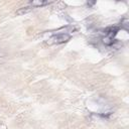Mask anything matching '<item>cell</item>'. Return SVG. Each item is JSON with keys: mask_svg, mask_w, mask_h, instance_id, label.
<instances>
[{"mask_svg": "<svg viewBox=\"0 0 129 129\" xmlns=\"http://www.w3.org/2000/svg\"><path fill=\"white\" fill-rule=\"evenodd\" d=\"M71 38V35L68 32H58L56 34H53L47 39L48 44H60L63 42H67Z\"/></svg>", "mask_w": 129, "mask_h": 129, "instance_id": "obj_1", "label": "cell"}, {"mask_svg": "<svg viewBox=\"0 0 129 129\" xmlns=\"http://www.w3.org/2000/svg\"><path fill=\"white\" fill-rule=\"evenodd\" d=\"M50 2H48V1H40V0H38V1H31V2H29V5L31 6V7H41V6H44V5H48Z\"/></svg>", "mask_w": 129, "mask_h": 129, "instance_id": "obj_2", "label": "cell"}, {"mask_svg": "<svg viewBox=\"0 0 129 129\" xmlns=\"http://www.w3.org/2000/svg\"><path fill=\"white\" fill-rule=\"evenodd\" d=\"M102 41H103V43H104L105 45L110 46V45H112V44L115 42V39H114V37H111V36L105 35V36L102 38Z\"/></svg>", "mask_w": 129, "mask_h": 129, "instance_id": "obj_3", "label": "cell"}, {"mask_svg": "<svg viewBox=\"0 0 129 129\" xmlns=\"http://www.w3.org/2000/svg\"><path fill=\"white\" fill-rule=\"evenodd\" d=\"M32 8H33V7H31L30 5H29V6H26V7H22V8H20L19 10L16 11V14H17V15H21V14L27 13V12H29Z\"/></svg>", "mask_w": 129, "mask_h": 129, "instance_id": "obj_4", "label": "cell"}, {"mask_svg": "<svg viewBox=\"0 0 129 129\" xmlns=\"http://www.w3.org/2000/svg\"><path fill=\"white\" fill-rule=\"evenodd\" d=\"M121 27H122V28H124L125 30H127V29H128V19H127V18L123 19V21L121 22Z\"/></svg>", "mask_w": 129, "mask_h": 129, "instance_id": "obj_5", "label": "cell"}]
</instances>
